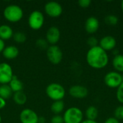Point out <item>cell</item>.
Segmentation results:
<instances>
[{"label": "cell", "instance_id": "cell-1", "mask_svg": "<svg viewBox=\"0 0 123 123\" xmlns=\"http://www.w3.org/2000/svg\"><path fill=\"white\" fill-rule=\"evenodd\" d=\"M86 60L90 67L95 69H102L108 64L109 56L107 53L98 45L88 50Z\"/></svg>", "mask_w": 123, "mask_h": 123}, {"label": "cell", "instance_id": "cell-2", "mask_svg": "<svg viewBox=\"0 0 123 123\" xmlns=\"http://www.w3.org/2000/svg\"><path fill=\"white\" fill-rule=\"evenodd\" d=\"M22 9L17 4H10L5 7L3 12L4 17L10 22H17L23 17Z\"/></svg>", "mask_w": 123, "mask_h": 123}, {"label": "cell", "instance_id": "cell-3", "mask_svg": "<svg viewBox=\"0 0 123 123\" xmlns=\"http://www.w3.org/2000/svg\"><path fill=\"white\" fill-rule=\"evenodd\" d=\"M45 92L47 96L52 100L59 101L63 100L66 95V90L64 87L58 83H51L46 87Z\"/></svg>", "mask_w": 123, "mask_h": 123}, {"label": "cell", "instance_id": "cell-4", "mask_svg": "<svg viewBox=\"0 0 123 123\" xmlns=\"http://www.w3.org/2000/svg\"><path fill=\"white\" fill-rule=\"evenodd\" d=\"M63 118L64 123H81L84 120V115L79 108L71 107L65 111Z\"/></svg>", "mask_w": 123, "mask_h": 123}, {"label": "cell", "instance_id": "cell-5", "mask_svg": "<svg viewBox=\"0 0 123 123\" xmlns=\"http://www.w3.org/2000/svg\"><path fill=\"white\" fill-rule=\"evenodd\" d=\"M104 82L109 88L117 89L123 82V78L119 72L110 71L105 74Z\"/></svg>", "mask_w": 123, "mask_h": 123}, {"label": "cell", "instance_id": "cell-6", "mask_svg": "<svg viewBox=\"0 0 123 123\" xmlns=\"http://www.w3.org/2000/svg\"><path fill=\"white\" fill-rule=\"evenodd\" d=\"M45 18L43 14L39 10L32 11L28 17V25L34 30H40L44 24Z\"/></svg>", "mask_w": 123, "mask_h": 123}, {"label": "cell", "instance_id": "cell-7", "mask_svg": "<svg viewBox=\"0 0 123 123\" xmlns=\"http://www.w3.org/2000/svg\"><path fill=\"white\" fill-rule=\"evenodd\" d=\"M46 55L48 61L54 65L59 64L63 59V52L56 45H49L46 50Z\"/></svg>", "mask_w": 123, "mask_h": 123}, {"label": "cell", "instance_id": "cell-8", "mask_svg": "<svg viewBox=\"0 0 123 123\" xmlns=\"http://www.w3.org/2000/svg\"><path fill=\"white\" fill-rule=\"evenodd\" d=\"M12 66L6 63H0V84H8L13 78Z\"/></svg>", "mask_w": 123, "mask_h": 123}, {"label": "cell", "instance_id": "cell-9", "mask_svg": "<svg viewBox=\"0 0 123 123\" xmlns=\"http://www.w3.org/2000/svg\"><path fill=\"white\" fill-rule=\"evenodd\" d=\"M45 13L50 17H58L63 13L61 4L57 1H49L44 6Z\"/></svg>", "mask_w": 123, "mask_h": 123}, {"label": "cell", "instance_id": "cell-10", "mask_svg": "<svg viewBox=\"0 0 123 123\" xmlns=\"http://www.w3.org/2000/svg\"><path fill=\"white\" fill-rule=\"evenodd\" d=\"M38 115L31 109L23 110L19 115L21 123H38Z\"/></svg>", "mask_w": 123, "mask_h": 123}, {"label": "cell", "instance_id": "cell-11", "mask_svg": "<svg viewBox=\"0 0 123 123\" xmlns=\"http://www.w3.org/2000/svg\"><path fill=\"white\" fill-rule=\"evenodd\" d=\"M69 94L76 99H84L89 94V91L87 88L82 85H74L69 89Z\"/></svg>", "mask_w": 123, "mask_h": 123}, {"label": "cell", "instance_id": "cell-12", "mask_svg": "<svg viewBox=\"0 0 123 123\" xmlns=\"http://www.w3.org/2000/svg\"><path fill=\"white\" fill-rule=\"evenodd\" d=\"M61 37V32L58 27L55 26H52L49 27L46 32L45 40L48 41L50 45H54L58 43Z\"/></svg>", "mask_w": 123, "mask_h": 123}, {"label": "cell", "instance_id": "cell-13", "mask_svg": "<svg viewBox=\"0 0 123 123\" xmlns=\"http://www.w3.org/2000/svg\"><path fill=\"white\" fill-rule=\"evenodd\" d=\"M116 45L117 40L114 37L111 35H106L99 41V46L106 52L114 50Z\"/></svg>", "mask_w": 123, "mask_h": 123}, {"label": "cell", "instance_id": "cell-14", "mask_svg": "<svg viewBox=\"0 0 123 123\" xmlns=\"http://www.w3.org/2000/svg\"><path fill=\"white\" fill-rule=\"evenodd\" d=\"M85 30L89 34H94L97 32L99 28V22L95 17H89L86 19L84 25Z\"/></svg>", "mask_w": 123, "mask_h": 123}, {"label": "cell", "instance_id": "cell-15", "mask_svg": "<svg viewBox=\"0 0 123 123\" xmlns=\"http://www.w3.org/2000/svg\"><path fill=\"white\" fill-rule=\"evenodd\" d=\"M19 55V49L14 45H8L2 51V55L8 60L16 58Z\"/></svg>", "mask_w": 123, "mask_h": 123}, {"label": "cell", "instance_id": "cell-16", "mask_svg": "<svg viewBox=\"0 0 123 123\" xmlns=\"http://www.w3.org/2000/svg\"><path fill=\"white\" fill-rule=\"evenodd\" d=\"M14 32L12 28L7 25H0V38L1 40H7L13 37Z\"/></svg>", "mask_w": 123, "mask_h": 123}, {"label": "cell", "instance_id": "cell-17", "mask_svg": "<svg viewBox=\"0 0 123 123\" xmlns=\"http://www.w3.org/2000/svg\"><path fill=\"white\" fill-rule=\"evenodd\" d=\"M8 85L9 86V87L12 90L13 93L22 91L23 87H24L23 86V83L22 82V81L20 79H19L14 75L13 78L12 79V80L10 81V82L8 84Z\"/></svg>", "mask_w": 123, "mask_h": 123}, {"label": "cell", "instance_id": "cell-18", "mask_svg": "<svg viewBox=\"0 0 123 123\" xmlns=\"http://www.w3.org/2000/svg\"><path fill=\"white\" fill-rule=\"evenodd\" d=\"M13 92L8 84H0V97L7 100L13 95Z\"/></svg>", "mask_w": 123, "mask_h": 123}, {"label": "cell", "instance_id": "cell-19", "mask_svg": "<svg viewBox=\"0 0 123 123\" xmlns=\"http://www.w3.org/2000/svg\"><path fill=\"white\" fill-rule=\"evenodd\" d=\"M112 66L117 72H123V55L117 54L112 60Z\"/></svg>", "mask_w": 123, "mask_h": 123}, {"label": "cell", "instance_id": "cell-20", "mask_svg": "<svg viewBox=\"0 0 123 123\" xmlns=\"http://www.w3.org/2000/svg\"><path fill=\"white\" fill-rule=\"evenodd\" d=\"M85 115L86 117V120L96 121V120H97V118L98 117V115H99L98 109L94 106H89L86 110Z\"/></svg>", "mask_w": 123, "mask_h": 123}, {"label": "cell", "instance_id": "cell-21", "mask_svg": "<svg viewBox=\"0 0 123 123\" xmlns=\"http://www.w3.org/2000/svg\"><path fill=\"white\" fill-rule=\"evenodd\" d=\"M12 97L14 103L18 105H23L27 102V96L22 91L14 92L12 95Z\"/></svg>", "mask_w": 123, "mask_h": 123}, {"label": "cell", "instance_id": "cell-22", "mask_svg": "<svg viewBox=\"0 0 123 123\" xmlns=\"http://www.w3.org/2000/svg\"><path fill=\"white\" fill-rule=\"evenodd\" d=\"M65 107V105L63 100L54 101L50 106V110L55 115H59L61 113Z\"/></svg>", "mask_w": 123, "mask_h": 123}, {"label": "cell", "instance_id": "cell-23", "mask_svg": "<svg viewBox=\"0 0 123 123\" xmlns=\"http://www.w3.org/2000/svg\"><path fill=\"white\" fill-rule=\"evenodd\" d=\"M119 19L115 14H108L105 17V22L110 26H115L118 23Z\"/></svg>", "mask_w": 123, "mask_h": 123}, {"label": "cell", "instance_id": "cell-24", "mask_svg": "<svg viewBox=\"0 0 123 123\" xmlns=\"http://www.w3.org/2000/svg\"><path fill=\"white\" fill-rule=\"evenodd\" d=\"M13 39L17 43H23L26 41L27 40V36L26 35L22 32H16L13 35Z\"/></svg>", "mask_w": 123, "mask_h": 123}, {"label": "cell", "instance_id": "cell-25", "mask_svg": "<svg viewBox=\"0 0 123 123\" xmlns=\"http://www.w3.org/2000/svg\"><path fill=\"white\" fill-rule=\"evenodd\" d=\"M36 46L41 50H47L49 47V43L44 38H39L36 40Z\"/></svg>", "mask_w": 123, "mask_h": 123}, {"label": "cell", "instance_id": "cell-26", "mask_svg": "<svg viewBox=\"0 0 123 123\" xmlns=\"http://www.w3.org/2000/svg\"><path fill=\"white\" fill-rule=\"evenodd\" d=\"M115 117L118 120H123V105L116 107L115 110Z\"/></svg>", "mask_w": 123, "mask_h": 123}, {"label": "cell", "instance_id": "cell-27", "mask_svg": "<svg viewBox=\"0 0 123 123\" xmlns=\"http://www.w3.org/2000/svg\"><path fill=\"white\" fill-rule=\"evenodd\" d=\"M116 97H117V99L118 100V102L123 105V82L117 89Z\"/></svg>", "mask_w": 123, "mask_h": 123}, {"label": "cell", "instance_id": "cell-28", "mask_svg": "<svg viewBox=\"0 0 123 123\" xmlns=\"http://www.w3.org/2000/svg\"><path fill=\"white\" fill-rule=\"evenodd\" d=\"M99 40H98V39L96 37L91 36L87 39V45L90 48H94L99 45Z\"/></svg>", "mask_w": 123, "mask_h": 123}, {"label": "cell", "instance_id": "cell-29", "mask_svg": "<svg viewBox=\"0 0 123 123\" xmlns=\"http://www.w3.org/2000/svg\"><path fill=\"white\" fill-rule=\"evenodd\" d=\"M50 123H64L63 118L59 115H55L50 119Z\"/></svg>", "mask_w": 123, "mask_h": 123}, {"label": "cell", "instance_id": "cell-30", "mask_svg": "<svg viewBox=\"0 0 123 123\" xmlns=\"http://www.w3.org/2000/svg\"><path fill=\"white\" fill-rule=\"evenodd\" d=\"M78 4L79 6H81V8H88L92 4V1L91 0H79L78 1Z\"/></svg>", "mask_w": 123, "mask_h": 123}, {"label": "cell", "instance_id": "cell-31", "mask_svg": "<svg viewBox=\"0 0 123 123\" xmlns=\"http://www.w3.org/2000/svg\"><path fill=\"white\" fill-rule=\"evenodd\" d=\"M104 123H120V121L116 119L115 117H111L107 118Z\"/></svg>", "mask_w": 123, "mask_h": 123}, {"label": "cell", "instance_id": "cell-32", "mask_svg": "<svg viewBox=\"0 0 123 123\" xmlns=\"http://www.w3.org/2000/svg\"><path fill=\"white\" fill-rule=\"evenodd\" d=\"M6 106V100L0 97V110H2Z\"/></svg>", "mask_w": 123, "mask_h": 123}, {"label": "cell", "instance_id": "cell-33", "mask_svg": "<svg viewBox=\"0 0 123 123\" xmlns=\"http://www.w3.org/2000/svg\"><path fill=\"white\" fill-rule=\"evenodd\" d=\"M4 48H5L4 41L0 38V53H2V51H3V50L4 49Z\"/></svg>", "mask_w": 123, "mask_h": 123}, {"label": "cell", "instance_id": "cell-34", "mask_svg": "<svg viewBox=\"0 0 123 123\" xmlns=\"http://www.w3.org/2000/svg\"><path fill=\"white\" fill-rule=\"evenodd\" d=\"M45 119L44 117H38V123H45Z\"/></svg>", "mask_w": 123, "mask_h": 123}, {"label": "cell", "instance_id": "cell-35", "mask_svg": "<svg viewBox=\"0 0 123 123\" xmlns=\"http://www.w3.org/2000/svg\"><path fill=\"white\" fill-rule=\"evenodd\" d=\"M81 123H97V121H94V120H83Z\"/></svg>", "mask_w": 123, "mask_h": 123}, {"label": "cell", "instance_id": "cell-36", "mask_svg": "<svg viewBox=\"0 0 123 123\" xmlns=\"http://www.w3.org/2000/svg\"><path fill=\"white\" fill-rule=\"evenodd\" d=\"M121 9H122V12L123 13V1H122V2H121Z\"/></svg>", "mask_w": 123, "mask_h": 123}, {"label": "cell", "instance_id": "cell-37", "mask_svg": "<svg viewBox=\"0 0 123 123\" xmlns=\"http://www.w3.org/2000/svg\"><path fill=\"white\" fill-rule=\"evenodd\" d=\"M1 123V115H0V123Z\"/></svg>", "mask_w": 123, "mask_h": 123}, {"label": "cell", "instance_id": "cell-38", "mask_svg": "<svg viewBox=\"0 0 123 123\" xmlns=\"http://www.w3.org/2000/svg\"><path fill=\"white\" fill-rule=\"evenodd\" d=\"M0 61H1V57H0ZM0 63H1V62H0Z\"/></svg>", "mask_w": 123, "mask_h": 123}]
</instances>
